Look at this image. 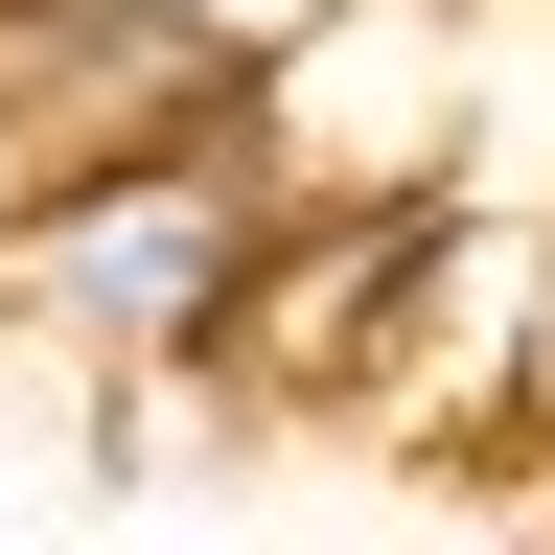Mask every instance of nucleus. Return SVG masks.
<instances>
[{"mask_svg": "<svg viewBox=\"0 0 555 555\" xmlns=\"http://www.w3.org/2000/svg\"><path fill=\"white\" fill-rule=\"evenodd\" d=\"M278 208H301V185H278V116H255V69H232V116L0 185V324H24L47 371H93V393H208V347H232L255 255H278Z\"/></svg>", "mask_w": 555, "mask_h": 555, "instance_id": "1", "label": "nucleus"}, {"mask_svg": "<svg viewBox=\"0 0 555 555\" xmlns=\"http://www.w3.org/2000/svg\"><path fill=\"white\" fill-rule=\"evenodd\" d=\"M232 69H255L232 0H0V185L232 116Z\"/></svg>", "mask_w": 555, "mask_h": 555, "instance_id": "2", "label": "nucleus"}, {"mask_svg": "<svg viewBox=\"0 0 555 555\" xmlns=\"http://www.w3.org/2000/svg\"><path fill=\"white\" fill-rule=\"evenodd\" d=\"M463 0H324V24L255 47V116H278V185H440L463 163Z\"/></svg>", "mask_w": 555, "mask_h": 555, "instance_id": "3", "label": "nucleus"}]
</instances>
